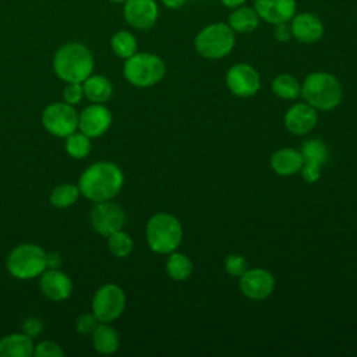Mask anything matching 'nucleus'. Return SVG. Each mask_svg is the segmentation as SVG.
Listing matches in <instances>:
<instances>
[{
    "mask_svg": "<svg viewBox=\"0 0 357 357\" xmlns=\"http://www.w3.org/2000/svg\"><path fill=\"white\" fill-rule=\"evenodd\" d=\"M247 261L238 254H231L225 259V269L231 276H241L247 271Z\"/></svg>",
    "mask_w": 357,
    "mask_h": 357,
    "instance_id": "obj_31",
    "label": "nucleus"
},
{
    "mask_svg": "<svg viewBox=\"0 0 357 357\" xmlns=\"http://www.w3.org/2000/svg\"><path fill=\"white\" fill-rule=\"evenodd\" d=\"M126 308V294L117 284H103L92 298V312L99 322L117 319Z\"/></svg>",
    "mask_w": 357,
    "mask_h": 357,
    "instance_id": "obj_8",
    "label": "nucleus"
},
{
    "mask_svg": "<svg viewBox=\"0 0 357 357\" xmlns=\"http://www.w3.org/2000/svg\"><path fill=\"white\" fill-rule=\"evenodd\" d=\"M145 233L149 248L159 254L173 252L183 237V229L177 218L163 212L153 215L148 220Z\"/></svg>",
    "mask_w": 357,
    "mask_h": 357,
    "instance_id": "obj_4",
    "label": "nucleus"
},
{
    "mask_svg": "<svg viewBox=\"0 0 357 357\" xmlns=\"http://www.w3.org/2000/svg\"><path fill=\"white\" fill-rule=\"evenodd\" d=\"M109 1H112V3H124L126 0H109Z\"/></svg>",
    "mask_w": 357,
    "mask_h": 357,
    "instance_id": "obj_40",
    "label": "nucleus"
},
{
    "mask_svg": "<svg viewBox=\"0 0 357 357\" xmlns=\"http://www.w3.org/2000/svg\"><path fill=\"white\" fill-rule=\"evenodd\" d=\"M126 222L124 211L114 202L102 201L95 202V206L91 212L92 227L102 236L107 237L112 233L121 230Z\"/></svg>",
    "mask_w": 357,
    "mask_h": 357,
    "instance_id": "obj_10",
    "label": "nucleus"
},
{
    "mask_svg": "<svg viewBox=\"0 0 357 357\" xmlns=\"http://www.w3.org/2000/svg\"><path fill=\"white\" fill-rule=\"evenodd\" d=\"M43 331V325L42 321L36 317H28L24 322H22V332L25 335H28L29 337H38Z\"/></svg>",
    "mask_w": 357,
    "mask_h": 357,
    "instance_id": "obj_35",
    "label": "nucleus"
},
{
    "mask_svg": "<svg viewBox=\"0 0 357 357\" xmlns=\"http://www.w3.org/2000/svg\"><path fill=\"white\" fill-rule=\"evenodd\" d=\"M33 354L38 357H61L64 351L59 343L53 340H43L35 346Z\"/></svg>",
    "mask_w": 357,
    "mask_h": 357,
    "instance_id": "obj_32",
    "label": "nucleus"
},
{
    "mask_svg": "<svg viewBox=\"0 0 357 357\" xmlns=\"http://www.w3.org/2000/svg\"><path fill=\"white\" fill-rule=\"evenodd\" d=\"M234 31L225 22H215L202 28L195 36L197 52L205 59H222L234 47Z\"/></svg>",
    "mask_w": 357,
    "mask_h": 357,
    "instance_id": "obj_5",
    "label": "nucleus"
},
{
    "mask_svg": "<svg viewBox=\"0 0 357 357\" xmlns=\"http://www.w3.org/2000/svg\"><path fill=\"white\" fill-rule=\"evenodd\" d=\"M187 0H162L163 6L167 7V8H172V10H176V8H180Z\"/></svg>",
    "mask_w": 357,
    "mask_h": 357,
    "instance_id": "obj_38",
    "label": "nucleus"
},
{
    "mask_svg": "<svg viewBox=\"0 0 357 357\" xmlns=\"http://www.w3.org/2000/svg\"><path fill=\"white\" fill-rule=\"evenodd\" d=\"M259 18L278 25L289 22L296 14V0H254Z\"/></svg>",
    "mask_w": 357,
    "mask_h": 357,
    "instance_id": "obj_16",
    "label": "nucleus"
},
{
    "mask_svg": "<svg viewBox=\"0 0 357 357\" xmlns=\"http://www.w3.org/2000/svg\"><path fill=\"white\" fill-rule=\"evenodd\" d=\"M301 96L315 109L331 110L342 100V86L337 78L329 73H311L303 82Z\"/></svg>",
    "mask_w": 357,
    "mask_h": 357,
    "instance_id": "obj_3",
    "label": "nucleus"
},
{
    "mask_svg": "<svg viewBox=\"0 0 357 357\" xmlns=\"http://www.w3.org/2000/svg\"><path fill=\"white\" fill-rule=\"evenodd\" d=\"M291 35L303 43H314L321 39L324 35L322 21L312 13H300L294 14L290 20Z\"/></svg>",
    "mask_w": 357,
    "mask_h": 357,
    "instance_id": "obj_19",
    "label": "nucleus"
},
{
    "mask_svg": "<svg viewBox=\"0 0 357 357\" xmlns=\"http://www.w3.org/2000/svg\"><path fill=\"white\" fill-rule=\"evenodd\" d=\"M112 124V114L102 103H92L78 114V128L89 138L103 135Z\"/></svg>",
    "mask_w": 357,
    "mask_h": 357,
    "instance_id": "obj_13",
    "label": "nucleus"
},
{
    "mask_svg": "<svg viewBox=\"0 0 357 357\" xmlns=\"http://www.w3.org/2000/svg\"><path fill=\"white\" fill-rule=\"evenodd\" d=\"M226 82L229 89L241 98L255 95L261 85L259 74L257 70L245 63H238L230 67L226 74Z\"/></svg>",
    "mask_w": 357,
    "mask_h": 357,
    "instance_id": "obj_11",
    "label": "nucleus"
},
{
    "mask_svg": "<svg viewBox=\"0 0 357 357\" xmlns=\"http://www.w3.org/2000/svg\"><path fill=\"white\" fill-rule=\"evenodd\" d=\"M123 15L128 25L145 31L155 25L159 8L155 0H126Z\"/></svg>",
    "mask_w": 357,
    "mask_h": 357,
    "instance_id": "obj_12",
    "label": "nucleus"
},
{
    "mask_svg": "<svg viewBox=\"0 0 357 357\" xmlns=\"http://www.w3.org/2000/svg\"><path fill=\"white\" fill-rule=\"evenodd\" d=\"M240 278V289L248 298L264 300L273 291L275 279L271 272L262 268L247 269Z\"/></svg>",
    "mask_w": 357,
    "mask_h": 357,
    "instance_id": "obj_14",
    "label": "nucleus"
},
{
    "mask_svg": "<svg viewBox=\"0 0 357 357\" xmlns=\"http://www.w3.org/2000/svg\"><path fill=\"white\" fill-rule=\"evenodd\" d=\"M40 290L53 301H63L73 291L71 279L57 268H49L40 275Z\"/></svg>",
    "mask_w": 357,
    "mask_h": 357,
    "instance_id": "obj_18",
    "label": "nucleus"
},
{
    "mask_svg": "<svg viewBox=\"0 0 357 357\" xmlns=\"http://www.w3.org/2000/svg\"><path fill=\"white\" fill-rule=\"evenodd\" d=\"M166 73L165 63L153 53H134L126 59L124 78L135 86H151L158 84Z\"/></svg>",
    "mask_w": 357,
    "mask_h": 357,
    "instance_id": "obj_7",
    "label": "nucleus"
},
{
    "mask_svg": "<svg viewBox=\"0 0 357 357\" xmlns=\"http://www.w3.org/2000/svg\"><path fill=\"white\" fill-rule=\"evenodd\" d=\"M318 121V114L315 107L305 103L293 105L284 114L286 128L296 135H304L310 132Z\"/></svg>",
    "mask_w": 357,
    "mask_h": 357,
    "instance_id": "obj_17",
    "label": "nucleus"
},
{
    "mask_svg": "<svg viewBox=\"0 0 357 357\" xmlns=\"http://www.w3.org/2000/svg\"><path fill=\"white\" fill-rule=\"evenodd\" d=\"M124 176L120 167L112 162H96L91 165L79 177V192L93 201L102 202L114 198L121 190Z\"/></svg>",
    "mask_w": 357,
    "mask_h": 357,
    "instance_id": "obj_1",
    "label": "nucleus"
},
{
    "mask_svg": "<svg viewBox=\"0 0 357 357\" xmlns=\"http://www.w3.org/2000/svg\"><path fill=\"white\" fill-rule=\"evenodd\" d=\"M53 70L66 82H84L92 74L93 56L84 43H66L54 53Z\"/></svg>",
    "mask_w": 357,
    "mask_h": 357,
    "instance_id": "obj_2",
    "label": "nucleus"
},
{
    "mask_svg": "<svg viewBox=\"0 0 357 357\" xmlns=\"http://www.w3.org/2000/svg\"><path fill=\"white\" fill-rule=\"evenodd\" d=\"M33 349L32 337L24 332L0 339V357H29L33 354Z\"/></svg>",
    "mask_w": 357,
    "mask_h": 357,
    "instance_id": "obj_21",
    "label": "nucleus"
},
{
    "mask_svg": "<svg viewBox=\"0 0 357 357\" xmlns=\"http://www.w3.org/2000/svg\"><path fill=\"white\" fill-rule=\"evenodd\" d=\"M273 92L282 99H296L301 93L298 81L290 74H280L272 82Z\"/></svg>",
    "mask_w": 357,
    "mask_h": 357,
    "instance_id": "obj_27",
    "label": "nucleus"
},
{
    "mask_svg": "<svg viewBox=\"0 0 357 357\" xmlns=\"http://www.w3.org/2000/svg\"><path fill=\"white\" fill-rule=\"evenodd\" d=\"M84 96H86L92 103H105L113 93L112 82L103 75H89L82 82Z\"/></svg>",
    "mask_w": 357,
    "mask_h": 357,
    "instance_id": "obj_24",
    "label": "nucleus"
},
{
    "mask_svg": "<svg viewBox=\"0 0 357 357\" xmlns=\"http://www.w3.org/2000/svg\"><path fill=\"white\" fill-rule=\"evenodd\" d=\"M220 3L227 8H236L245 3V0H220Z\"/></svg>",
    "mask_w": 357,
    "mask_h": 357,
    "instance_id": "obj_39",
    "label": "nucleus"
},
{
    "mask_svg": "<svg viewBox=\"0 0 357 357\" xmlns=\"http://www.w3.org/2000/svg\"><path fill=\"white\" fill-rule=\"evenodd\" d=\"M92 335V344L102 354H112L119 349V335L109 322H99Z\"/></svg>",
    "mask_w": 357,
    "mask_h": 357,
    "instance_id": "obj_22",
    "label": "nucleus"
},
{
    "mask_svg": "<svg viewBox=\"0 0 357 357\" xmlns=\"http://www.w3.org/2000/svg\"><path fill=\"white\" fill-rule=\"evenodd\" d=\"M304 165L301 167L303 178L307 183H315L321 176V166L328 159V148L321 139H310L301 148Z\"/></svg>",
    "mask_w": 357,
    "mask_h": 357,
    "instance_id": "obj_15",
    "label": "nucleus"
},
{
    "mask_svg": "<svg viewBox=\"0 0 357 357\" xmlns=\"http://www.w3.org/2000/svg\"><path fill=\"white\" fill-rule=\"evenodd\" d=\"M43 127L56 137H68L78 128V113L67 102L49 105L42 113Z\"/></svg>",
    "mask_w": 357,
    "mask_h": 357,
    "instance_id": "obj_9",
    "label": "nucleus"
},
{
    "mask_svg": "<svg viewBox=\"0 0 357 357\" xmlns=\"http://www.w3.org/2000/svg\"><path fill=\"white\" fill-rule=\"evenodd\" d=\"M82 96H84L82 82H67V85L63 89L64 102L70 105H77L81 102Z\"/></svg>",
    "mask_w": 357,
    "mask_h": 357,
    "instance_id": "obj_34",
    "label": "nucleus"
},
{
    "mask_svg": "<svg viewBox=\"0 0 357 357\" xmlns=\"http://www.w3.org/2000/svg\"><path fill=\"white\" fill-rule=\"evenodd\" d=\"M259 15L255 11V8L248 6H240L236 7L234 11L229 15V26L234 32L240 33H248L252 32L259 25Z\"/></svg>",
    "mask_w": 357,
    "mask_h": 357,
    "instance_id": "obj_23",
    "label": "nucleus"
},
{
    "mask_svg": "<svg viewBox=\"0 0 357 357\" xmlns=\"http://www.w3.org/2000/svg\"><path fill=\"white\" fill-rule=\"evenodd\" d=\"M66 151L75 159H82L91 152V138L81 131H74L66 137Z\"/></svg>",
    "mask_w": 357,
    "mask_h": 357,
    "instance_id": "obj_29",
    "label": "nucleus"
},
{
    "mask_svg": "<svg viewBox=\"0 0 357 357\" xmlns=\"http://www.w3.org/2000/svg\"><path fill=\"white\" fill-rule=\"evenodd\" d=\"M166 271L172 279L185 280L192 272V262L187 255L173 251L166 261Z\"/></svg>",
    "mask_w": 357,
    "mask_h": 357,
    "instance_id": "obj_25",
    "label": "nucleus"
},
{
    "mask_svg": "<svg viewBox=\"0 0 357 357\" xmlns=\"http://www.w3.org/2000/svg\"><path fill=\"white\" fill-rule=\"evenodd\" d=\"M275 36H276L279 40L283 42V40H289L293 35H291L290 26H286V22H284V24H278V25H276Z\"/></svg>",
    "mask_w": 357,
    "mask_h": 357,
    "instance_id": "obj_36",
    "label": "nucleus"
},
{
    "mask_svg": "<svg viewBox=\"0 0 357 357\" xmlns=\"http://www.w3.org/2000/svg\"><path fill=\"white\" fill-rule=\"evenodd\" d=\"M304 159L301 152L293 148H282L271 156V167L280 176H291L301 170Z\"/></svg>",
    "mask_w": 357,
    "mask_h": 357,
    "instance_id": "obj_20",
    "label": "nucleus"
},
{
    "mask_svg": "<svg viewBox=\"0 0 357 357\" xmlns=\"http://www.w3.org/2000/svg\"><path fill=\"white\" fill-rule=\"evenodd\" d=\"M112 50L116 56L121 59H128L134 53H137V39L135 36L128 31H119L116 32L110 39Z\"/></svg>",
    "mask_w": 357,
    "mask_h": 357,
    "instance_id": "obj_26",
    "label": "nucleus"
},
{
    "mask_svg": "<svg viewBox=\"0 0 357 357\" xmlns=\"http://www.w3.org/2000/svg\"><path fill=\"white\" fill-rule=\"evenodd\" d=\"M61 264V257L57 252L46 254V265L47 268H59Z\"/></svg>",
    "mask_w": 357,
    "mask_h": 357,
    "instance_id": "obj_37",
    "label": "nucleus"
},
{
    "mask_svg": "<svg viewBox=\"0 0 357 357\" xmlns=\"http://www.w3.org/2000/svg\"><path fill=\"white\" fill-rule=\"evenodd\" d=\"M78 195H79L78 185L60 184L52 190L50 204L56 208H67L77 201Z\"/></svg>",
    "mask_w": 357,
    "mask_h": 357,
    "instance_id": "obj_28",
    "label": "nucleus"
},
{
    "mask_svg": "<svg viewBox=\"0 0 357 357\" xmlns=\"http://www.w3.org/2000/svg\"><path fill=\"white\" fill-rule=\"evenodd\" d=\"M7 269L17 279H33L40 276L46 265V252L36 244L25 243L17 245L7 257Z\"/></svg>",
    "mask_w": 357,
    "mask_h": 357,
    "instance_id": "obj_6",
    "label": "nucleus"
},
{
    "mask_svg": "<svg viewBox=\"0 0 357 357\" xmlns=\"http://www.w3.org/2000/svg\"><path fill=\"white\" fill-rule=\"evenodd\" d=\"M109 241V250L110 252L117 257V258H126L131 254L134 243L132 238L123 230H117L114 233H112L110 236H107Z\"/></svg>",
    "mask_w": 357,
    "mask_h": 357,
    "instance_id": "obj_30",
    "label": "nucleus"
},
{
    "mask_svg": "<svg viewBox=\"0 0 357 357\" xmlns=\"http://www.w3.org/2000/svg\"><path fill=\"white\" fill-rule=\"evenodd\" d=\"M99 324V319L95 317V314H89V312H85V314H81L78 318H77V322H75V329L81 333V335H91L95 328L98 326Z\"/></svg>",
    "mask_w": 357,
    "mask_h": 357,
    "instance_id": "obj_33",
    "label": "nucleus"
}]
</instances>
